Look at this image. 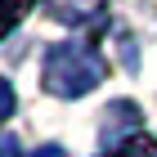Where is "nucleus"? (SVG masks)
I'll use <instances>...</instances> for the list:
<instances>
[{"mask_svg":"<svg viewBox=\"0 0 157 157\" xmlns=\"http://www.w3.org/2000/svg\"><path fill=\"white\" fill-rule=\"evenodd\" d=\"M5 5H9V13H5V27H13V23H18V18H23V5H27V0H5Z\"/></svg>","mask_w":157,"mask_h":157,"instance_id":"obj_3","label":"nucleus"},{"mask_svg":"<svg viewBox=\"0 0 157 157\" xmlns=\"http://www.w3.org/2000/svg\"><path fill=\"white\" fill-rule=\"evenodd\" d=\"M99 76H103V63L85 45H59L45 63V85L54 94H85L99 85Z\"/></svg>","mask_w":157,"mask_h":157,"instance_id":"obj_1","label":"nucleus"},{"mask_svg":"<svg viewBox=\"0 0 157 157\" xmlns=\"http://www.w3.org/2000/svg\"><path fill=\"white\" fill-rule=\"evenodd\" d=\"M108 157H157V139H148V135H130V139H126L117 153H108Z\"/></svg>","mask_w":157,"mask_h":157,"instance_id":"obj_2","label":"nucleus"},{"mask_svg":"<svg viewBox=\"0 0 157 157\" xmlns=\"http://www.w3.org/2000/svg\"><path fill=\"white\" fill-rule=\"evenodd\" d=\"M5 157H18V148H13V139L5 144ZM32 157H59V148H40V153H32Z\"/></svg>","mask_w":157,"mask_h":157,"instance_id":"obj_4","label":"nucleus"}]
</instances>
